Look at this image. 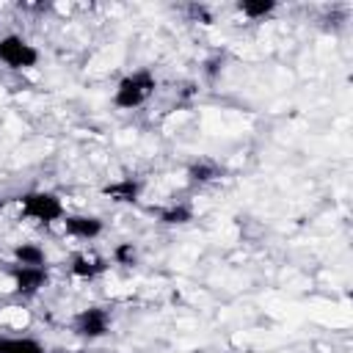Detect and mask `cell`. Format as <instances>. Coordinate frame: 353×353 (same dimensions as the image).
I'll return each instance as SVG.
<instances>
[{
  "label": "cell",
  "instance_id": "1",
  "mask_svg": "<svg viewBox=\"0 0 353 353\" xmlns=\"http://www.w3.org/2000/svg\"><path fill=\"white\" fill-rule=\"evenodd\" d=\"M157 91V77L152 69H135L124 74L113 88V105L119 110H135L146 105Z\"/></svg>",
  "mask_w": 353,
  "mask_h": 353
},
{
  "label": "cell",
  "instance_id": "2",
  "mask_svg": "<svg viewBox=\"0 0 353 353\" xmlns=\"http://www.w3.org/2000/svg\"><path fill=\"white\" fill-rule=\"evenodd\" d=\"M19 212H22V218H28V221H36V223L50 226V223L63 221L66 204H63V199H61L58 193H52V190H28V193L19 196Z\"/></svg>",
  "mask_w": 353,
  "mask_h": 353
},
{
  "label": "cell",
  "instance_id": "3",
  "mask_svg": "<svg viewBox=\"0 0 353 353\" xmlns=\"http://www.w3.org/2000/svg\"><path fill=\"white\" fill-rule=\"evenodd\" d=\"M39 58H41L39 47L30 39H25L22 33H6V36H0V63L6 69H11V72H28V69H33L39 63Z\"/></svg>",
  "mask_w": 353,
  "mask_h": 353
},
{
  "label": "cell",
  "instance_id": "4",
  "mask_svg": "<svg viewBox=\"0 0 353 353\" xmlns=\"http://www.w3.org/2000/svg\"><path fill=\"white\" fill-rule=\"evenodd\" d=\"M110 325H113V317H110V312L105 306H85L72 317V331L80 339H88V342L108 336Z\"/></svg>",
  "mask_w": 353,
  "mask_h": 353
},
{
  "label": "cell",
  "instance_id": "5",
  "mask_svg": "<svg viewBox=\"0 0 353 353\" xmlns=\"http://www.w3.org/2000/svg\"><path fill=\"white\" fill-rule=\"evenodd\" d=\"M8 276H11V284H14V292L17 295L33 298V295H39L47 287L50 268L47 265H11Z\"/></svg>",
  "mask_w": 353,
  "mask_h": 353
},
{
  "label": "cell",
  "instance_id": "6",
  "mask_svg": "<svg viewBox=\"0 0 353 353\" xmlns=\"http://www.w3.org/2000/svg\"><path fill=\"white\" fill-rule=\"evenodd\" d=\"M61 223L63 232L74 240H97L105 232V221L94 212H66Z\"/></svg>",
  "mask_w": 353,
  "mask_h": 353
},
{
  "label": "cell",
  "instance_id": "7",
  "mask_svg": "<svg viewBox=\"0 0 353 353\" xmlns=\"http://www.w3.org/2000/svg\"><path fill=\"white\" fill-rule=\"evenodd\" d=\"M102 193L116 204H135L143 193V182L135 176H121V179H113L110 185H105Z\"/></svg>",
  "mask_w": 353,
  "mask_h": 353
},
{
  "label": "cell",
  "instance_id": "8",
  "mask_svg": "<svg viewBox=\"0 0 353 353\" xmlns=\"http://www.w3.org/2000/svg\"><path fill=\"white\" fill-rule=\"evenodd\" d=\"M108 268H110V262H108V259L94 256V254H85V251L74 254V256H72V262H69L72 276H74V279H80V281H94V279H97V276H102Z\"/></svg>",
  "mask_w": 353,
  "mask_h": 353
},
{
  "label": "cell",
  "instance_id": "9",
  "mask_svg": "<svg viewBox=\"0 0 353 353\" xmlns=\"http://www.w3.org/2000/svg\"><path fill=\"white\" fill-rule=\"evenodd\" d=\"M0 353H50L47 345L36 336L22 334H0Z\"/></svg>",
  "mask_w": 353,
  "mask_h": 353
},
{
  "label": "cell",
  "instance_id": "10",
  "mask_svg": "<svg viewBox=\"0 0 353 353\" xmlns=\"http://www.w3.org/2000/svg\"><path fill=\"white\" fill-rule=\"evenodd\" d=\"M185 174H188V182H193V185H210V182L223 176V168L210 157H199V160H193L188 165Z\"/></svg>",
  "mask_w": 353,
  "mask_h": 353
},
{
  "label": "cell",
  "instance_id": "11",
  "mask_svg": "<svg viewBox=\"0 0 353 353\" xmlns=\"http://www.w3.org/2000/svg\"><path fill=\"white\" fill-rule=\"evenodd\" d=\"M157 221L163 226H185L193 221V207L188 201H171L157 210Z\"/></svg>",
  "mask_w": 353,
  "mask_h": 353
},
{
  "label": "cell",
  "instance_id": "12",
  "mask_svg": "<svg viewBox=\"0 0 353 353\" xmlns=\"http://www.w3.org/2000/svg\"><path fill=\"white\" fill-rule=\"evenodd\" d=\"M14 265H47V251L39 243H17L11 248Z\"/></svg>",
  "mask_w": 353,
  "mask_h": 353
},
{
  "label": "cell",
  "instance_id": "13",
  "mask_svg": "<svg viewBox=\"0 0 353 353\" xmlns=\"http://www.w3.org/2000/svg\"><path fill=\"white\" fill-rule=\"evenodd\" d=\"M276 8H279V6H276L273 0H240V3H237V11H240L245 19H254V22L270 17Z\"/></svg>",
  "mask_w": 353,
  "mask_h": 353
},
{
  "label": "cell",
  "instance_id": "14",
  "mask_svg": "<svg viewBox=\"0 0 353 353\" xmlns=\"http://www.w3.org/2000/svg\"><path fill=\"white\" fill-rule=\"evenodd\" d=\"M135 259H138V251H135L132 243H119L113 248V262L116 265H135Z\"/></svg>",
  "mask_w": 353,
  "mask_h": 353
}]
</instances>
